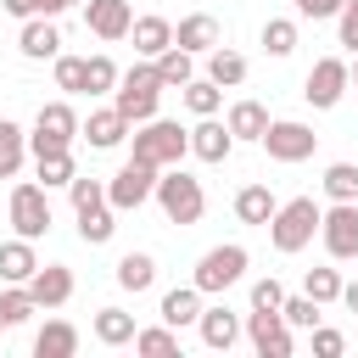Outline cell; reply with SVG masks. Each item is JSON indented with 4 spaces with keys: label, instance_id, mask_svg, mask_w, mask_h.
<instances>
[{
    "label": "cell",
    "instance_id": "obj_1",
    "mask_svg": "<svg viewBox=\"0 0 358 358\" xmlns=\"http://www.w3.org/2000/svg\"><path fill=\"white\" fill-rule=\"evenodd\" d=\"M319 218H324V207L313 201V196H291V201H280L274 207V218H268V241H274V252H302L313 235H319Z\"/></svg>",
    "mask_w": 358,
    "mask_h": 358
},
{
    "label": "cell",
    "instance_id": "obj_2",
    "mask_svg": "<svg viewBox=\"0 0 358 358\" xmlns=\"http://www.w3.org/2000/svg\"><path fill=\"white\" fill-rule=\"evenodd\" d=\"M190 151V129H179L173 117H145L134 129V162L151 168H179V157Z\"/></svg>",
    "mask_w": 358,
    "mask_h": 358
},
{
    "label": "cell",
    "instance_id": "obj_3",
    "mask_svg": "<svg viewBox=\"0 0 358 358\" xmlns=\"http://www.w3.org/2000/svg\"><path fill=\"white\" fill-rule=\"evenodd\" d=\"M162 90H168V84H162L157 62H145V67H129V73L117 78L112 106H117L129 123H145V117H157V95H162Z\"/></svg>",
    "mask_w": 358,
    "mask_h": 358
},
{
    "label": "cell",
    "instance_id": "obj_4",
    "mask_svg": "<svg viewBox=\"0 0 358 358\" xmlns=\"http://www.w3.org/2000/svg\"><path fill=\"white\" fill-rule=\"evenodd\" d=\"M157 201H162L168 224H196V218L207 213V190H201V179H190L185 168H168V173L157 179Z\"/></svg>",
    "mask_w": 358,
    "mask_h": 358
},
{
    "label": "cell",
    "instance_id": "obj_5",
    "mask_svg": "<svg viewBox=\"0 0 358 358\" xmlns=\"http://www.w3.org/2000/svg\"><path fill=\"white\" fill-rule=\"evenodd\" d=\"M78 129H84L78 112H73L67 101H50V106H39V117H34L28 145H34V157H56V151H73V134H78Z\"/></svg>",
    "mask_w": 358,
    "mask_h": 358
},
{
    "label": "cell",
    "instance_id": "obj_6",
    "mask_svg": "<svg viewBox=\"0 0 358 358\" xmlns=\"http://www.w3.org/2000/svg\"><path fill=\"white\" fill-rule=\"evenodd\" d=\"M151 196H157V168H151V162H134V157H129V162H123V168L106 179V201H112L117 213L145 207Z\"/></svg>",
    "mask_w": 358,
    "mask_h": 358
},
{
    "label": "cell",
    "instance_id": "obj_7",
    "mask_svg": "<svg viewBox=\"0 0 358 358\" xmlns=\"http://www.w3.org/2000/svg\"><path fill=\"white\" fill-rule=\"evenodd\" d=\"M241 274H246V246L229 241V246H213V252L196 263V280H190V285H196L201 296H213V291H229Z\"/></svg>",
    "mask_w": 358,
    "mask_h": 358
},
{
    "label": "cell",
    "instance_id": "obj_8",
    "mask_svg": "<svg viewBox=\"0 0 358 358\" xmlns=\"http://www.w3.org/2000/svg\"><path fill=\"white\" fill-rule=\"evenodd\" d=\"M319 235H324V252L336 263L358 257V201H336L324 218H319Z\"/></svg>",
    "mask_w": 358,
    "mask_h": 358
},
{
    "label": "cell",
    "instance_id": "obj_9",
    "mask_svg": "<svg viewBox=\"0 0 358 358\" xmlns=\"http://www.w3.org/2000/svg\"><path fill=\"white\" fill-rule=\"evenodd\" d=\"M11 229L28 235V241H39L50 229V196H45V185H17L11 190Z\"/></svg>",
    "mask_w": 358,
    "mask_h": 358
},
{
    "label": "cell",
    "instance_id": "obj_10",
    "mask_svg": "<svg viewBox=\"0 0 358 358\" xmlns=\"http://www.w3.org/2000/svg\"><path fill=\"white\" fill-rule=\"evenodd\" d=\"M257 145H263L274 162H302V157H313L319 134H313L308 123H291V117H285V123H268V134H263Z\"/></svg>",
    "mask_w": 358,
    "mask_h": 358
},
{
    "label": "cell",
    "instance_id": "obj_11",
    "mask_svg": "<svg viewBox=\"0 0 358 358\" xmlns=\"http://www.w3.org/2000/svg\"><path fill=\"white\" fill-rule=\"evenodd\" d=\"M246 336H252L257 358H291V330H285L280 308H252V319H246Z\"/></svg>",
    "mask_w": 358,
    "mask_h": 358
},
{
    "label": "cell",
    "instance_id": "obj_12",
    "mask_svg": "<svg viewBox=\"0 0 358 358\" xmlns=\"http://www.w3.org/2000/svg\"><path fill=\"white\" fill-rule=\"evenodd\" d=\"M347 84H352V67L341 62V56H324V62H313V73H308V101L313 106H336L341 95H347Z\"/></svg>",
    "mask_w": 358,
    "mask_h": 358
},
{
    "label": "cell",
    "instance_id": "obj_13",
    "mask_svg": "<svg viewBox=\"0 0 358 358\" xmlns=\"http://www.w3.org/2000/svg\"><path fill=\"white\" fill-rule=\"evenodd\" d=\"M84 28L112 45V39H129L134 11H129V0H90V6H84Z\"/></svg>",
    "mask_w": 358,
    "mask_h": 358
},
{
    "label": "cell",
    "instance_id": "obj_14",
    "mask_svg": "<svg viewBox=\"0 0 358 358\" xmlns=\"http://www.w3.org/2000/svg\"><path fill=\"white\" fill-rule=\"evenodd\" d=\"M28 296H34V308H62V302L73 296V268H67V263H45V268H34Z\"/></svg>",
    "mask_w": 358,
    "mask_h": 358
},
{
    "label": "cell",
    "instance_id": "obj_15",
    "mask_svg": "<svg viewBox=\"0 0 358 358\" xmlns=\"http://www.w3.org/2000/svg\"><path fill=\"white\" fill-rule=\"evenodd\" d=\"M34 268H39V257H34V241H28V235L0 241V280H6V285H28Z\"/></svg>",
    "mask_w": 358,
    "mask_h": 358
},
{
    "label": "cell",
    "instance_id": "obj_16",
    "mask_svg": "<svg viewBox=\"0 0 358 358\" xmlns=\"http://www.w3.org/2000/svg\"><path fill=\"white\" fill-rule=\"evenodd\" d=\"M201 347H213V352H229L235 341H241V319L229 313V308H201Z\"/></svg>",
    "mask_w": 358,
    "mask_h": 358
},
{
    "label": "cell",
    "instance_id": "obj_17",
    "mask_svg": "<svg viewBox=\"0 0 358 358\" xmlns=\"http://www.w3.org/2000/svg\"><path fill=\"white\" fill-rule=\"evenodd\" d=\"M17 45H22V56H34V62L62 56V34H56V22H50V17H28V22H22V34H17Z\"/></svg>",
    "mask_w": 358,
    "mask_h": 358
},
{
    "label": "cell",
    "instance_id": "obj_18",
    "mask_svg": "<svg viewBox=\"0 0 358 358\" xmlns=\"http://www.w3.org/2000/svg\"><path fill=\"white\" fill-rule=\"evenodd\" d=\"M78 134H90V145H95V151H112V145H123L129 117H123L117 106H101V112H90V123H84Z\"/></svg>",
    "mask_w": 358,
    "mask_h": 358
},
{
    "label": "cell",
    "instance_id": "obj_19",
    "mask_svg": "<svg viewBox=\"0 0 358 358\" xmlns=\"http://www.w3.org/2000/svg\"><path fill=\"white\" fill-rule=\"evenodd\" d=\"M229 145H235L229 123H213V117H201V123L190 129V151H196L201 162H224V157H229Z\"/></svg>",
    "mask_w": 358,
    "mask_h": 358
},
{
    "label": "cell",
    "instance_id": "obj_20",
    "mask_svg": "<svg viewBox=\"0 0 358 358\" xmlns=\"http://www.w3.org/2000/svg\"><path fill=\"white\" fill-rule=\"evenodd\" d=\"M173 45H185L190 56H207V50H218V22H213L207 11H196V17H185V22L173 28Z\"/></svg>",
    "mask_w": 358,
    "mask_h": 358
},
{
    "label": "cell",
    "instance_id": "obj_21",
    "mask_svg": "<svg viewBox=\"0 0 358 358\" xmlns=\"http://www.w3.org/2000/svg\"><path fill=\"white\" fill-rule=\"evenodd\" d=\"M129 34H134V50H140V56H162V50L173 45V22H168V17H134Z\"/></svg>",
    "mask_w": 358,
    "mask_h": 358
},
{
    "label": "cell",
    "instance_id": "obj_22",
    "mask_svg": "<svg viewBox=\"0 0 358 358\" xmlns=\"http://www.w3.org/2000/svg\"><path fill=\"white\" fill-rule=\"evenodd\" d=\"M274 207H280V201H274V190H268V185H246V190L235 196V218H241V224H263V229H268Z\"/></svg>",
    "mask_w": 358,
    "mask_h": 358
},
{
    "label": "cell",
    "instance_id": "obj_23",
    "mask_svg": "<svg viewBox=\"0 0 358 358\" xmlns=\"http://www.w3.org/2000/svg\"><path fill=\"white\" fill-rule=\"evenodd\" d=\"M196 319H201V291H196V285H173V291L162 296V324L179 330V324H196Z\"/></svg>",
    "mask_w": 358,
    "mask_h": 358
},
{
    "label": "cell",
    "instance_id": "obj_24",
    "mask_svg": "<svg viewBox=\"0 0 358 358\" xmlns=\"http://www.w3.org/2000/svg\"><path fill=\"white\" fill-rule=\"evenodd\" d=\"M34 352H39V358H73V352H78V330H73L67 319H50V324L34 336Z\"/></svg>",
    "mask_w": 358,
    "mask_h": 358
},
{
    "label": "cell",
    "instance_id": "obj_25",
    "mask_svg": "<svg viewBox=\"0 0 358 358\" xmlns=\"http://www.w3.org/2000/svg\"><path fill=\"white\" fill-rule=\"evenodd\" d=\"M268 123H274V117H268L257 101H235V106H229V134H235V140H263Z\"/></svg>",
    "mask_w": 358,
    "mask_h": 358
},
{
    "label": "cell",
    "instance_id": "obj_26",
    "mask_svg": "<svg viewBox=\"0 0 358 358\" xmlns=\"http://www.w3.org/2000/svg\"><path fill=\"white\" fill-rule=\"evenodd\" d=\"M112 213H117L112 201H95V207H78V235H84L90 246H106V241H112V229H117V224H112Z\"/></svg>",
    "mask_w": 358,
    "mask_h": 358
},
{
    "label": "cell",
    "instance_id": "obj_27",
    "mask_svg": "<svg viewBox=\"0 0 358 358\" xmlns=\"http://www.w3.org/2000/svg\"><path fill=\"white\" fill-rule=\"evenodd\" d=\"M151 280H157L151 252H123V257H117V285H123V291H151Z\"/></svg>",
    "mask_w": 358,
    "mask_h": 358
},
{
    "label": "cell",
    "instance_id": "obj_28",
    "mask_svg": "<svg viewBox=\"0 0 358 358\" xmlns=\"http://www.w3.org/2000/svg\"><path fill=\"white\" fill-rule=\"evenodd\" d=\"M151 62H157V73H162V84H168V90H185V84L196 78V67H190V50H185V45H168V50H162V56H151Z\"/></svg>",
    "mask_w": 358,
    "mask_h": 358
},
{
    "label": "cell",
    "instance_id": "obj_29",
    "mask_svg": "<svg viewBox=\"0 0 358 358\" xmlns=\"http://www.w3.org/2000/svg\"><path fill=\"white\" fill-rule=\"evenodd\" d=\"M95 341H106V347L134 341V313H123V308H101V313H95Z\"/></svg>",
    "mask_w": 358,
    "mask_h": 358
},
{
    "label": "cell",
    "instance_id": "obj_30",
    "mask_svg": "<svg viewBox=\"0 0 358 358\" xmlns=\"http://www.w3.org/2000/svg\"><path fill=\"white\" fill-rule=\"evenodd\" d=\"M207 78H213V84H224V90H229V84H241V78H246V56H235L229 45L207 50Z\"/></svg>",
    "mask_w": 358,
    "mask_h": 358
},
{
    "label": "cell",
    "instance_id": "obj_31",
    "mask_svg": "<svg viewBox=\"0 0 358 358\" xmlns=\"http://www.w3.org/2000/svg\"><path fill=\"white\" fill-rule=\"evenodd\" d=\"M22 151H28V134H22L11 117H0V179H11V173L22 168Z\"/></svg>",
    "mask_w": 358,
    "mask_h": 358
},
{
    "label": "cell",
    "instance_id": "obj_32",
    "mask_svg": "<svg viewBox=\"0 0 358 358\" xmlns=\"http://www.w3.org/2000/svg\"><path fill=\"white\" fill-rule=\"evenodd\" d=\"M324 196L330 201H358V162H330L324 168Z\"/></svg>",
    "mask_w": 358,
    "mask_h": 358
},
{
    "label": "cell",
    "instance_id": "obj_33",
    "mask_svg": "<svg viewBox=\"0 0 358 358\" xmlns=\"http://www.w3.org/2000/svg\"><path fill=\"white\" fill-rule=\"evenodd\" d=\"M218 101H224V84H213V78H190V84H185V106H190L196 117H213Z\"/></svg>",
    "mask_w": 358,
    "mask_h": 358
},
{
    "label": "cell",
    "instance_id": "obj_34",
    "mask_svg": "<svg viewBox=\"0 0 358 358\" xmlns=\"http://www.w3.org/2000/svg\"><path fill=\"white\" fill-rule=\"evenodd\" d=\"M263 50L268 56H291L296 50V22L291 17H268L263 22Z\"/></svg>",
    "mask_w": 358,
    "mask_h": 358
},
{
    "label": "cell",
    "instance_id": "obj_35",
    "mask_svg": "<svg viewBox=\"0 0 358 358\" xmlns=\"http://www.w3.org/2000/svg\"><path fill=\"white\" fill-rule=\"evenodd\" d=\"M134 352H145V358H173V352H179L173 324H162V330H134Z\"/></svg>",
    "mask_w": 358,
    "mask_h": 358
},
{
    "label": "cell",
    "instance_id": "obj_36",
    "mask_svg": "<svg viewBox=\"0 0 358 358\" xmlns=\"http://www.w3.org/2000/svg\"><path fill=\"white\" fill-rule=\"evenodd\" d=\"M28 313H34V296H28V285H11V291H0V330H17Z\"/></svg>",
    "mask_w": 358,
    "mask_h": 358
},
{
    "label": "cell",
    "instance_id": "obj_37",
    "mask_svg": "<svg viewBox=\"0 0 358 358\" xmlns=\"http://www.w3.org/2000/svg\"><path fill=\"white\" fill-rule=\"evenodd\" d=\"M280 319H285L291 330H313V324H319V302H313L308 291H302V296H285V302H280Z\"/></svg>",
    "mask_w": 358,
    "mask_h": 358
},
{
    "label": "cell",
    "instance_id": "obj_38",
    "mask_svg": "<svg viewBox=\"0 0 358 358\" xmlns=\"http://www.w3.org/2000/svg\"><path fill=\"white\" fill-rule=\"evenodd\" d=\"M302 291H308V296L324 308V302H336V296H341V274H336V268H308Z\"/></svg>",
    "mask_w": 358,
    "mask_h": 358
},
{
    "label": "cell",
    "instance_id": "obj_39",
    "mask_svg": "<svg viewBox=\"0 0 358 358\" xmlns=\"http://www.w3.org/2000/svg\"><path fill=\"white\" fill-rule=\"evenodd\" d=\"M84 90H90V95L117 90V67H112V56H90V67H84Z\"/></svg>",
    "mask_w": 358,
    "mask_h": 358
},
{
    "label": "cell",
    "instance_id": "obj_40",
    "mask_svg": "<svg viewBox=\"0 0 358 358\" xmlns=\"http://www.w3.org/2000/svg\"><path fill=\"white\" fill-rule=\"evenodd\" d=\"M73 151H56V157H39V179H45V190H56V185H73Z\"/></svg>",
    "mask_w": 358,
    "mask_h": 358
},
{
    "label": "cell",
    "instance_id": "obj_41",
    "mask_svg": "<svg viewBox=\"0 0 358 358\" xmlns=\"http://www.w3.org/2000/svg\"><path fill=\"white\" fill-rule=\"evenodd\" d=\"M84 56H56V90H67V95H84Z\"/></svg>",
    "mask_w": 358,
    "mask_h": 358
},
{
    "label": "cell",
    "instance_id": "obj_42",
    "mask_svg": "<svg viewBox=\"0 0 358 358\" xmlns=\"http://www.w3.org/2000/svg\"><path fill=\"white\" fill-rule=\"evenodd\" d=\"M67 196H73V207H95V201H106V185H101V179H84V173H73Z\"/></svg>",
    "mask_w": 358,
    "mask_h": 358
},
{
    "label": "cell",
    "instance_id": "obj_43",
    "mask_svg": "<svg viewBox=\"0 0 358 358\" xmlns=\"http://www.w3.org/2000/svg\"><path fill=\"white\" fill-rule=\"evenodd\" d=\"M341 347H347V336H341V330L313 324V352H319V358H341Z\"/></svg>",
    "mask_w": 358,
    "mask_h": 358
},
{
    "label": "cell",
    "instance_id": "obj_44",
    "mask_svg": "<svg viewBox=\"0 0 358 358\" xmlns=\"http://www.w3.org/2000/svg\"><path fill=\"white\" fill-rule=\"evenodd\" d=\"M280 302H285V285L280 280H257L252 285V308H280Z\"/></svg>",
    "mask_w": 358,
    "mask_h": 358
},
{
    "label": "cell",
    "instance_id": "obj_45",
    "mask_svg": "<svg viewBox=\"0 0 358 358\" xmlns=\"http://www.w3.org/2000/svg\"><path fill=\"white\" fill-rule=\"evenodd\" d=\"M341 45L358 56V0H347V6H341Z\"/></svg>",
    "mask_w": 358,
    "mask_h": 358
},
{
    "label": "cell",
    "instance_id": "obj_46",
    "mask_svg": "<svg viewBox=\"0 0 358 358\" xmlns=\"http://www.w3.org/2000/svg\"><path fill=\"white\" fill-rule=\"evenodd\" d=\"M341 6H347V0H296L302 17H341Z\"/></svg>",
    "mask_w": 358,
    "mask_h": 358
},
{
    "label": "cell",
    "instance_id": "obj_47",
    "mask_svg": "<svg viewBox=\"0 0 358 358\" xmlns=\"http://www.w3.org/2000/svg\"><path fill=\"white\" fill-rule=\"evenodd\" d=\"M11 17H39V0H0Z\"/></svg>",
    "mask_w": 358,
    "mask_h": 358
},
{
    "label": "cell",
    "instance_id": "obj_48",
    "mask_svg": "<svg viewBox=\"0 0 358 358\" xmlns=\"http://www.w3.org/2000/svg\"><path fill=\"white\" fill-rule=\"evenodd\" d=\"M67 6H78V0H39V17H62Z\"/></svg>",
    "mask_w": 358,
    "mask_h": 358
},
{
    "label": "cell",
    "instance_id": "obj_49",
    "mask_svg": "<svg viewBox=\"0 0 358 358\" xmlns=\"http://www.w3.org/2000/svg\"><path fill=\"white\" fill-rule=\"evenodd\" d=\"M341 302H347V308L358 313V280H352V285H341Z\"/></svg>",
    "mask_w": 358,
    "mask_h": 358
},
{
    "label": "cell",
    "instance_id": "obj_50",
    "mask_svg": "<svg viewBox=\"0 0 358 358\" xmlns=\"http://www.w3.org/2000/svg\"><path fill=\"white\" fill-rule=\"evenodd\" d=\"M352 84H358V62H352Z\"/></svg>",
    "mask_w": 358,
    "mask_h": 358
}]
</instances>
